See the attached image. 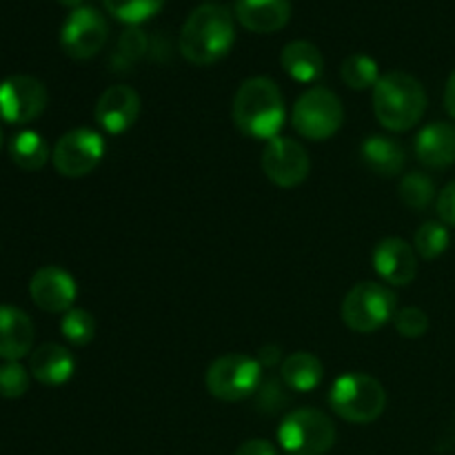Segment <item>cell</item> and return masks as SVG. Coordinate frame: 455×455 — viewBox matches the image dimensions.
<instances>
[{
  "label": "cell",
  "instance_id": "5b68a950",
  "mask_svg": "<svg viewBox=\"0 0 455 455\" xmlns=\"http://www.w3.org/2000/svg\"><path fill=\"white\" fill-rule=\"evenodd\" d=\"M278 443L287 455H324L336 444V425L318 409H296L280 422Z\"/></svg>",
  "mask_w": 455,
  "mask_h": 455
},
{
  "label": "cell",
  "instance_id": "e0dca14e",
  "mask_svg": "<svg viewBox=\"0 0 455 455\" xmlns=\"http://www.w3.org/2000/svg\"><path fill=\"white\" fill-rule=\"evenodd\" d=\"M235 18L253 34H274L291 18L289 0H235Z\"/></svg>",
  "mask_w": 455,
  "mask_h": 455
},
{
  "label": "cell",
  "instance_id": "44dd1931",
  "mask_svg": "<svg viewBox=\"0 0 455 455\" xmlns=\"http://www.w3.org/2000/svg\"><path fill=\"white\" fill-rule=\"evenodd\" d=\"M280 65L298 83H314L323 76L324 58L309 40H291L280 53Z\"/></svg>",
  "mask_w": 455,
  "mask_h": 455
},
{
  "label": "cell",
  "instance_id": "484cf974",
  "mask_svg": "<svg viewBox=\"0 0 455 455\" xmlns=\"http://www.w3.org/2000/svg\"><path fill=\"white\" fill-rule=\"evenodd\" d=\"M400 200H403L407 207L416 209V212H422V209L429 207L435 198V185L429 176L420 172H413L403 176L398 185Z\"/></svg>",
  "mask_w": 455,
  "mask_h": 455
},
{
  "label": "cell",
  "instance_id": "ffe728a7",
  "mask_svg": "<svg viewBox=\"0 0 455 455\" xmlns=\"http://www.w3.org/2000/svg\"><path fill=\"white\" fill-rule=\"evenodd\" d=\"M360 158L373 173L382 178H391L403 172L407 156H404L403 145L394 138L369 136L360 145Z\"/></svg>",
  "mask_w": 455,
  "mask_h": 455
},
{
  "label": "cell",
  "instance_id": "6da1fadb",
  "mask_svg": "<svg viewBox=\"0 0 455 455\" xmlns=\"http://www.w3.org/2000/svg\"><path fill=\"white\" fill-rule=\"evenodd\" d=\"M235 40L234 16L222 4H203L185 20L178 38L182 58L196 67H207L222 60Z\"/></svg>",
  "mask_w": 455,
  "mask_h": 455
},
{
  "label": "cell",
  "instance_id": "83f0119b",
  "mask_svg": "<svg viewBox=\"0 0 455 455\" xmlns=\"http://www.w3.org/2000/svg\"><path fill=\"white\" fill-rule=\"evenodd\" d=\"M60 333L69 345L84 347L96 336V320L84 309H69L60 320Z\"/></svg>",
  "mask_w": 455,
  "mask_h": 455
},
{
  "label": "cell",
  "instance_id": "4316f807",
  "mask_svg": "<svg viewBox=\"0 0 455 455\" xmlns=\"http://www.w3.org/2000/svg\"><path fill=\"white\" fill-rule=\"evenodd\" d=\"M449 231L444 222H425L420 225V229L413 235V247L416 253L425 260H435V258L443 256L449 247Z\"/></svg>",
  "mask_w": 455,
  "mask_h": 455
},
{
  "label": "cell",
  "instance_id": "ac0fdd59",
  "mask_svg": "<svg viewBox=\"0 0 455 455\" xmlns=\"http://www.w3.org/2000/svg\"><path fill=\"white\" fill-rule=\"evenodd\" d=\"M416 156L425 167L444 169L455 164V124L431 123L416 136Z\"/></svg>",
  "mask_w": 455,
  "mask_h": 455
},
{
  "label": "cell",
  "instance_id": "1f68e13d",
  "mask_svg": "<svg viewBox=\"0 0 455 455\" xmlns=\"http://www.w3.org/2000/svg\"><path fill=\"white\" fill-rule=\"evenodd\" d=\"M435 212L444 225L455 227V180L449 182L435 198Z\"/></svg>",
  "mask_w": 455,
  "mask_h": 455
},
{
  "label": "cell",
  "instance_id": "603a6c76",
  "mask_svg": "<svg viewBox=\"0 0 455 455\" xmlns=\"http://www.w3.org/2000/svg\"><path fill=\"white\" fill-rule=\"evenodd\" d=\"M9 158L25 172H38L49 163L52 151H49L47 140L38 132L25 129L9 140Z\"/></svg>",
  "mask_w": 455,
  "mask_h": 455
},
{
  "label": "cell",
  "instance_id": "f546056e",
  "mask_svg": "<svg viewBox=\"0 0 455 455\" xmlns=\"http://www.w3.org/2000/svg\"><path fill=\"white\" fill-rule=\"evenodd\" d=\"M394 324L400 336L416 340V338L425 336L427 329H429V315L418 307H407V309L395 311Z\"/></svg>",
  "mask_w": 455,
  "mask_h": 455
},
{
  "label": "cell",
  "instance_id": "f1b7e54d",
  "mask_svg": "<svg viewBox=\"0 0 455 455\" xmlns=\"http://www.w3.org/2000/svg\"><path fill=\"white\" fill-rule=\"evenodd\" d=\"M29 389V371L20 363L7 360L0 364V395L7 400H16Z\"/></svg>",
  "mask_w": 455,
  "mask_h": 455
},
{
  "label": "cell",
  "instance_id": "d6986e66",
  "mask_svg": "<svg viewBox=\"0 0 455 455\" xmlns=\"http://www.w3.org/2000/svg\"><path fill=\"white\" fill-rule=\"evenodd\" d=\"M74 355L69 354L67 347L56 345V342L40 345L29 355V373L47 387L65 385L74 376Z\"/></svg>",
  "mask_w": 455,
  "mask_h": 455
},
{
  "label": "cell",
  "instance_id": "277c9868",
  "mask_svg": "<svg viewBox=\"0 0 455 455\" xmlns=\"http://www.w3.org/2000/svg\"><path fill=\"white\" fill-rule=\"evenodd\" d=\"M333 413L351 425H369L378 420L387 407V391L367 373H345L329 391Z\"/></svg>",
  "mask_w": 455,
  "mask_h": 455
},
{
  "label": "cell",
  "instance_id": "4fadbf2b",
  "mask_svg": "<svg viewBox=\"0 0 455 455\" xmlns=\"http://www.w3.org/2000/svg\"><path fill=\"white\" fill-rule=\"evenodd\" d=\"M31 300L47 314H67L78 296V287L69 271L60 267H43L31 275Z\"/></svg>",
  "mask_w": 455,
  "mask_h": 455
},
{
  "label": "cell",
  "instance_id": "e575fe53",
  "mask_svg": "<svg viewBox=\"0 0 455 455\" xmlns=\"http://www.w3.org/2000/svg\"><path fill=\"white\" fill-rule=\"evenodd\" d=\"M278 360H280L278 347H265V349H260V360H258L260 364H265V367H274Z\"/></svg>",
  "mask_w": 455,
  "mask_h": 455
},
{
  "label": "cell",
  "instance_id": "7a4b0ae2",
  "mask_svg": "<svg viewBox=\"0 0 455 455\" xmlns=\"http://www.w3.org/2000/svg\"><path fill=\"white\" fill-rule=\"evenodd\" d=\"M231 116L244 136L269 142L271 138H278L287 116L283 92L267 76L244 80L234 96Z\"/></svg>",
  "mask_w": 455,
  "mask_h": 455
},
{
  "label": "cell",
  "instance_id": "4dcf8cb0",
  "mask_svg": "<svg viewBox=\"0 0 455 455\" xmlns=\"http://www.w3.org/2000/svg\"><path fill=\"white\" fill-rule=\"evenodd\" d=\"M147 52V36L142 34L140 29L136 27H129L123 36H120V44H118V53L123 56L124 62H136L138 58L145 56Z\"/></svg>",
  "mask_w": 455,
  "mask_h": 455
},
{
  "label": "cell",
  "instance_id": "ba28073f",
  "mask_svg": "<svg viewBox=\"0 0 455 455\" xmlns=\"http://www.w3.org/2000/svg\"><path fill=\"white\" fill-rule=\"evenodd\" d=\"M398 298L387 284L358 283L342 300V320L355 333H371L394 320Z\"/></svg>",
  "mask_w": 455,
  "mask_h": 455
},
{
  "label": "cell",
  "instance_id": "5bb4252c",
  "mask_svg": "<svg viewBox=\"0 0 455 455\" xmlns=\"http://www.w3.org/2000/svg\"><path fill=\"white\" fill-rule=\"evenodd\" d=\"M140 96L133 87L127 84H114L105 89L96 102V123L105 129L107 133H124L136 124L140 116Z\"/></svg>",
  "mask_w": 455,
  "mask_h": 455
},
{
  "label": "cell",
  "instance_id": "9c48e42d",
  "mask_svg": "<svg viewBox=\"0 0 455 455\" xmlns=\"http://www.w3.org/2000/svg\"><path fill=\"white\" fill-rule=\"evenodd\" d=\"M105 149L107 147L100 133L87 127H78L58 138L52 151V163L60 176L83 178L100 164Z\"/></svg>",
  "mask_w": 455,
  "mask_h": 455
},
{
  "label": "cell",
  "instance_id": "30bf717a",
  "mask_svg": "<svg viewBox=\"0 0 455 455\" xmlns=\"http://www.w3.org/2000/svg\"><path fill=\"white\" fill-rule=\"evenodd\" d=\"M109 25L93 7H78L65 18L60 29V47L74 60H89L105 47Z\"/></svg>",
  "mask_w": 455,
  "mask_h": 455
},
{
  "label": "cell",
  "instance_id": "d6a6232c",
  "mask_svg": "<svg viewBox=\"0 0 455 455\" xmlns=\"http://www.w3.org/2000/svg\"><path fill=\"white\" fill-rule=\"evenodd\" d=\"M235 455H278V451H275L274 444L267 443V440L253 438V440H247V443L240 444Z\"/></svg>",
  "mask_w": 455,
  "mask_h": 455
},
{
  "label": "cell",
  "instance_id": "8992f818",
  "mask_svg": "<svg viewBox=\"0 0 455 455\" xmlns=\"http://www.w3.org/2000/svg\"><path fill=\"white\" fill-rule=\"evenodd\" d=\"M262 385V364L244 354H225L213 360L204 376V387L222 403H240Z\"/></svg>",
  "mask_w": 455,
  "mask_h": 455
},
{
  "label": "cell",
  "instance_id": "d590c367",
  "mask_svg": "<svg viewBox=\"0 0 455 455\" xmlns=\"http://www.w3.org/2000/svg\"><path fill=\"white\" fill-rule=\"evenodd\" d=\"M58 3H60L62 7H69L71 12H74V9H78V7H83V0H58Z\"/></svg>",
  "mask_w": 455,
  "mask_h": 455
},
{
  "label": "cell",
  "instance_id": "3957f363",
  "mask_svg": "<svg viewBox=\"0 0 455 455\" xmlns=\"http://www.w3.org/2000/svg\"><path fill=\"white\" fill-rule=\"evenodd\" d=\"M427 111V92L416 76L389 71L373 87V114L389 132H409Z\"/></svg>",
  "mask_w": 455,
  "mask_h": 455
},
{
  "label": "cell",
  "instance_id": "d4e9b609",
  "mask_svg": "<svg viewBox=\"0 0 455 455\" xmlns=\"http://www.w3.org/2000/svg\"><path fill=\"white\" fill-rule=\"evenodd\" d=\"M164 0H105V9L124 25H140L163 9Z\"/></svg>",
  "mask_w": 455,
  "mask_h": 455
},
{
  "label": "cell",
  "instance_id": "2e32d148",
  "mask_svg": "<svg viewBox=\"0 0 455 455\" xmlns=\"http://www.w3.org/2000/svg\"><path fill=\"white\" fill-rule=\"evenodd\" d=\"M34 347V323L16 307L0 305V358L18 363L31 354Z\"/></svg>",
  "mask_w": 455,
  "mask_h": 455
},
{
  "label": "cell",
  "instance_id": "836d02e7",
  "mask_svg": "<svg viewBox=\"0 0 455 455\" xmlns=\"http://www.w3.org/2000/svg\"><path fill=\"white\" fill-rule=\"evenodd\" d=\"M444 109L455 120V71L449 76L447 87H444Z\"/></svg>",
  "mask_w": 455,
  "mask_h": 455
},
{
  "label": "cell",
  "instance_id": "52a82bcc",
  "mask_svg": "<svg viewBox=\"0 0 455 455\" xmlns=\"http://www.w3.org/2000/svg\"><path fill=\"white\" fill-rule=\"evenodd\" d=\"M345 123V107L340 98L327 87H311L293 105L291 124L302 138L314 142L336 136Z\"/></svg>",
  "mask_w": 455,
  "mask_h": 455
},
{
  "label": "cell",
  "instance_id": "7402d4cb",
  "mask_svg": "<svg viewBox=\"0 0 455 455\" xmlns=\"http://www.w3.org/2000/svg\"><path fill=\"white\" fill-rule=\"evenodd\" d=\"M324 367L320 363L318 355L309 354V351H296V354H289L283 360V367H280V376L283 382L293 391H314L315 387L323 382Z\"/></svg>",
  "mask_w": 455,
  "mask_h": 455
},
{
  "label": "cell",
  "instance_id": "9a60e30c",
  "mask_svg": "<svg viewBox=\"0 0 455 455\" xmlns=\"http://www.w3.org/2000/svg\"><path fill=\"white\" fill-rule=\"evenodd\" d=\"M373 267L391 287H407L418 274V258L403 238H385L373 249Z\"/></svg>",
  "mask_w": 455,
  "mask_h": 455
},
{
  "label": "cell",
  "instance_id": "8fae6325",
  "mask_svg": "<svg viewBox=\"0 0 455 455\" xmlns=\"http://www.w3.org/2000/svg\"><path fill=\"white\" fill-rule=\"evenodd\" d=\"M49 100L47 87L34 76H9L0 83V120L25 124L38 118Z\"/></svg>",
  "mask_w": 455,
  "mask_h": 455
},
{
  "label": "cell",
  "instance_id": "cb8c5ba5",
  "mask_svg": "<svg viewBox=\"0 0 455 455\" xmlns=\"http://www.w3.org/2000/svg\"><path fill=\"white\" fill-rule=\"evenodd\" d=\"M340 76L347 87L355 89V92H364V89L376 87L378 80H380V69H378V62L371 56L351 53L342 60Z\"/></svg>",
  "mask_w": 455,
  "mask_h": 455
},
{
  "label": "cell",
  "instance_id": "8d00e7d4",
  "mask_svg": "<svg viewBox=\"0 0 455 455\" xmlns=\"http://www.w3.org/2000/svg\"><path fill=\"white\" fill-rule=\"evenodd\" d=\"M0 145H3V132H0Z\"/></svg>",
  "mask_w": 455,
  "mask_h": 455
},
{
  "label": "cell",
  "instance_id": "7c38bea8",
  "mask_svg": "<svg viewBox=\"0 0 455 455\" xmlns=\"http://www.w3.org/2000/svg\"><path fill=\"white\" fill-rule=\"evenodd\" d=\"M309 154L293 138H271L262 151V172L283 189L302 185L309 176Z\"/></svg>",
  "mask_w": 455,
  "mask_h": 455
}]
</instances>
